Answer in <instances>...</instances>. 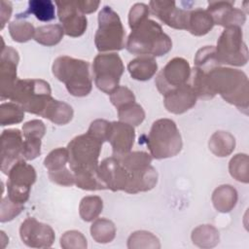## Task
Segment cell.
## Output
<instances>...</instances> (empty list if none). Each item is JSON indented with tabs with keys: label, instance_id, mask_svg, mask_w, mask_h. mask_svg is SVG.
<instances>
[{
	"label": "cell",
	"instance_id": "6da1fadb",
	"mask_svg": "<svg viewBox=\"0 0 249 249\" xmlns=\"http://www.w3.org/2000/svg\"><path fill=\"white\" fill-rule=\"evenodd\" d=\"M102 144V140L89 131L74 137L68 143V163L78 188L87 191L106 190L98 176V159Z\"/></svg>",
	"mask_w": 249,
	"mask_h": 249
},
{
	"label": "cell",
	"instance_id": "7a4b0ae2",
	"mask_svg": "<svg viewBox=\"0 0 249 249\" xmlns=\"http://www.w3.org/2000/svg\"><path fill=\"white\" fill-rule=\"evenodd\" d=\"M206 80L213 97L220 94L225 101L248 114L249 84L243 71L217 66L206 72Z\"/></svg>",
	"mask_w": 249,
	"mask_h": 249
},
{
	"label": "cell",
	"instance_id": "3957f363",
	"mask_svg": "<svg viewBox=\"0 0 249 249\" xmlns=\"http://www.w3.org/2000/svg\"><path fill=\"white\" fill-rule=\"evenodd\" d=\"M125 48L132 54L155 57L167 53L172 41L157 21L147 18L131 29Z\"/></svg>",
	"mask_w": 249,
	"mask_h": 249
},
{
	"label": "cell",
	"instance_id": "277c9868",
	"mask_svg": "<svg viewBox=\"0 0 249 249\" xmlns=\"http://www.w3.org/2000/svg\"><path fill=\"white\" fill-rule=\"evenodd\" d=\"M53 76L62 82L68 92L73 96H86L92 89L89 62L61 55L54 59L52 66Z\"/></svg>",
	"mask_w": 249,
	"mask_h": 249
},
{
	"label": "cell",
	"instance_id": "5b68a950",
	"mask_svg": "<svg viewBox=\"0 0 249 249\" xmlns=\"http://www.w3.org/2000/svg\"><path fill=\"white\" fill-rule=\"evenodd\" d=\"M53 98L50 84L42 79H18L9 97L24 111L41 117Z\"/></svg>",
	"mask_w": 249,
	"mask_h": 249
},
{
	"label": "cell",
	"instance_id": "8992f818",
	"mask_svg": "<svg viewBox=\"0 0 249 249\" xmlns=\"http://www.w3.org/2000/svg\"><path fill=\"white\" fill-rule=\"evenodd\" d=\"M146 144L150 155L157 160L178 155L183 146L180 131L170 119H159L153 123Z\"/></svg>",
	"mask_w": 249,
	"mask_h": 249
},
{
	"label": "cell",
	"instance_id": "52a82bcc",
	"mask_svg": "<svg viewBox=\"0 0 249 249\" xmlns=\"http://www.w3.org/2000/svg\"><path fill=\"white\" fill-rule=\"evenodd\" d=\"M94 44L100 53L121 51L125 47V31L122 20L110 6H104L98 14Z\"/></svg>",
	"mask_w": 249,
	"mask_h": 249
},
{
	"label": "cell",
	"instance_id": "ba28073f",
	"mask_svg": "<svg viewBox=\"0 0 249 249\" xmlns=\"http://www.w3.org/2000/svg\"><path fill=\"white\" fill-rule=\"evenodd\" d=\"M215 54L221 66H243L247 63L248 48L243 41L241 27L230 26L224 29L217 41Z\"/></svg>",
	"mask_w": 249,
	"mask_h": 249
},
{
	"label": "cell",
	"instance_id": "9c48e42d",
	"mask_svg": "<svg viewBox=\"0 0 249 249\" xmlns=\"http://www.w3.org/2000/svg\"><path fill=\"white\" fill-rule=\"evenodd\" d=\"M124 71L122 58L116 53H99L92 63L94 84L98 89L110 94L118 87Z\"/></svg>",
	"mask_w": 249,
	"mask_h": 249
},
{
	"label": "cell",
	"instance_id": "30bf717a",
	"mask_svg": "<svg viewBox=\"0 0 249 249\" xmlns=\"http://www.w3.org/2000/svg\"><path fill=\"white\" fill-rule=\"evenodd\" d=\"M7 175L8 197L16 203L24 204L29 198L31 187L36 181L35 168L21 159L10 168Z\"/></svg>",
	"mask_w": 249,
	"mask_h": 249
},
{
	"label": "cell",
	"instance_id": "8fae6325",
	"mask_svg": "<svg viewBox=\"0 0 249 249\" xmlns=\"http://www.w3.org/2000/svg\"><path fill=\"white\" fill-rule=\"evenodd\" d=\"M191 71L190 64L185 58L174 57L170 59L156 77L155 84L158 90L164 95L176 88L189 84Z\"/></svg>",
	"mask_w": 249,
	"mask_h": 249
},
{
	"label": "cell",
	"instance_id": "7c38bea8",
	"mask_svg": "<svg viewBox=\"0 0 249 249\" xmlns=\"http://www.w3.org/2000/svg\"><path fill=\"white\" fill-rule=\"evenodd\" d=\"M19 235L22 242L32 248L51 247L55 238L54 231L49 225L31 217L21 223Z\"/></svg>",
	"mask_w": 249,
	"mask_h": 249
},
{
	"label": "cell",
	"instance_id": "4fadbf2b",
	"mask_svg": "<svg viewBox=\"0 0 249 249\" xmlns=\"http://www.w3.org/2000/svg\"><path fill=\"white\" fill-rule=\"evenodd\" d=\"M55 5L64 34L70 37L82 36L87 30L88 19L79 10L76 1H56Z\"/></svg>",
	"mask_w": 249,
	"mask_h": 249
},
{
	"label": "cell",
	"instance_id": "5bb4252c",
	"mask_svg": "<svg viewBox=\"0 0 249 249\" xmlns=\"http://www.w3.org/2000/svg\"><path fill=\"white\" fill-rule=\"evenodd\" d=\"M98 176L106 190L108 189L113 192H125L130 179L129 172L114 156L104 159L99 163Z\"/></svg>",
	"mask_w": 249,
	"mask_h": 249
},
{
	"label": "cell",
	"instance_id": "9a60e30c",
	"mask_svg": "<svg viewBox=\"0 0 249 249\" xmlns=\"http://www.w3.org/2000/svg\"><path fill=\"white\" fill-rule=\"evenodd\" d=\"M19 56L16 49L11 46H4L1 50L0 58V95L1 100L8 99L18 80L17 68Z\"/></svg>",
	"mask_w": 249,
	"mask_h": 249
},
{
	"label": "cell",
	"instance_id": "2e32d148",
	"mask_svg": "<svg viewBox=\"0 0 249 249\" xmlns=\"http://www.w3.org/2000/svg\"><path fill=\"white\" fill-rule=\"evenodd\" d=\"M22 132L18 128L5 129L1 133V171L8 174L10 168L23 159Z\"/></svg>",
	"mask_w": 249,
	"mask_h": 249
},
{
	"label": "cell",
	"instance_id": "e0dca14e",
	"mask_svg": "<svg viewBox=\"0 0 249 249\" xmlns=\"http://www.w3.org/2000/svg\"><path fill=\"white\" fill-rule=\"evenodd\" d=\"M149 9L167 26L175 29H186L189 10L178 8L175 1L153 0L149 3Z\"/></svg>",
	"mask_w": 249,
	"mask_h": 249
},
{
	"label": "cell",
	"instance_id": "ac0fdd59",
	"mask_svg": "<svg viewBox=\"0 0 249 249\" xmlns=\"http://www.w3.org/2000/svg\"><path fill=\"white\" fill-rule=\"evenodd\" d=\"M135 139V130L131 124L124 122H110L106 141L112 146L115 157L130 152Z\"/></svg>",
	"mask_w": 249,
	"mask_h": 249
},
{
	"label": "cell",
	"instance_id": "d6986e66",
	"mask_svg": "<svg viewBox=\"0 0 249 249\" xmlns=\"http://www.w3.org/2000/svg\"><path fill=\"white\" fill-rule=\"evenodd\" d=\"M207 12L212 17L214 24L222 25L225 28L230 26L241 27L246 20L245 13L238 8H234L232 2L229 1L209 2Z\"/></svg>",
	"mask_w": 249,
	"mask_h": 249
},
{
	"label": "cell",
	"instance_id": "ffe728a7",
	"mask_svg": "<svg viewBox=\"0 0 249 249\" xmlns=\"http://www.w3.org/2000/svg\"><path fill=\"white\" fill-rule=\"evenodd\" d=\"M196 95L190 84L176 88L163 95L165 109L173 114H183L196 103Z\"/></svg>",
	"mask_w": 249,
	"mask_h": 249
},
{
	"label": "cell",
	"instance_id": "44dd1931",
	"mask_svg": "<svg viewBox=\"0 0 249 249\" xmlns=\"http://www.w3.org/2000/svg\"><path fill=\"white\" fill-rule=\"evenodd\" d=\"M214 26V21L207 10L200 8L189 10L187 27L191 34L195 36H202L207 34Z\"/></svg>",
	"mask_w": 249,
	"mask_h": 249
},
{
	"label": "cell",
	"instance_id": "7402d4cb",
	"mask_svg": "<svg viewBox=\"0 0 249 249\" xmlns=\"http://www.w3.org/2000/svg\"><path fill=\"white\" fill-rule=\"evenodd\" d=\"M127 70L132 79L137 81H147L154 77L158 71V63L155 57L141 55L129 61Z\"/></svg>",
	"mask_w": 249,
	"mask_h": 249
},
{
	"label": "cell",
	"instance_id": "603a6c76",
	"mask_svg": "<svg viewBox=\"0 0 249 249\" xmlns=\"http://www.w3.org/2000/svg\"><path fill=\"white\" fill-rule=\"evenodd\" d=\"M73 115V108L69 104L53 98L48 104L42 117L50 120L55 124L63 125L72 120Z\"/></svg>",
	"mask_w": 249,
	"mask_h": 249
},
{
	"label": "cell",
	"instance_id": "cb8c5ba5",
	"mask_svg": "<svg viewBox=\"0 0 249 249\" xmlns=\"http://www.w3.org/2000/svg\"><path fill=\"white\" fill-rule=\"evenodd\" d=\"M237 192L231 185H222L212 194V202L217 211L230 212L236 204Z\"/></svg>",
	"mask_w": 249,
	"mask_h": 249
},
{
	"label": "cell",
	"instance_id": "d4e9b609",
	"mask_svg": "<svg viewBox=\"0 0 249 249\" xmlns=\"http://www.w3.org/2000/svg\"><path fill=\"white\" fill-rule=\"evenodd\" d=\"M235 147L234 137L227 131H216L209 139V149L217 157H227Z\"/></svg>",
	"mask_w": 249,
	"mask_h": 249
},
{
	"label": "cell",
	"instance_id": "484cf974",
	"mask_svg": "<svg viewBox=\"0 0 249 249\" xmlns=\"http://www.w3.org/2000/svg\"><path fill=\"white\" fill-rule=\"evenodd\" d=\"M64 35V30L60 24H47L35 29L34 40L44 46L52 47L58 44Z\"/></svg>",
	"mask_w": 249,
	"mask_h": 249
},
{
	"label": "cell",
	"instance_id": "4316f807",
	"mask_svg": "<svg viewBox=\"0 0 249 249\" xmlns=\"http://www.w3.org/2000/svg\"><path fill=\"white\" fill-rule=\"evenodd\" d=\"M90 234L96 242L108 243L114 239L116 228L112 221L105 218H98L90 227Z\"/></svg>",
	"mask_w": 249,
	"mask_h": 249
},
{
	"label": "cell",
	"instance_id": "83f0119b",
	"mask_svg": "<svg viewBox=\"0 0 249 249\" xmlns=\"http://www.w3.org/2000/svg\"><path fill=\"white\" fill-rule=\"evenodd\" d=\"M192 240L199 247H213L219 242V232L211 225H201L193 231Z\"/></svg>",
	"mask_w": 249,
	"mask_h": 249
},
{
	"label": "cell",
	"instance_id": "f1b7e54d",
	"mask_svg": "<svg viewBox=\"0 0 249 249\" xmlns=\"http://www.w3.org/2000/svg\"><path fill=\"white\" fill-rule=\"evenodd\" d=\"M103 208V201L97 196H88L82 198L79 205L81 218L86 222H91L99 216Z\"/></svg>",
	"mask_w": 249,
	"mask_h": 249
},
{
	"label": "cell",
	"instance_id": "f546056e",
	"mask_svg": "<svg viewBox=\"0 0 249 249\" xmlns=\"http://www.w3.org/2000/svg\"><path fill=\"white\" fill-rule=\"evenodd\" d=\"M35 29L33 24L22 19L20 17H17V19L9 23V32L12 39L18 43H24L34 38Z\"/></svg>",
	"mask_w": 249,
	"mask_h": 249
},
{
	"label": "cell",
	"instance_id": "4dcf8cb0",
	"mask_svg": "<svg viewBox=\"0 0 249 249\" xmlns=\"http://www.w3.org/2000/svg\"><path fill=\"white\" fill-rule=\"evenodd\" d=\"M27 13L40 21H51L55 18L54 4L51 0H30Z\"/></svg>",
	"mask_w": 249,
	"mask_h": 249
},
{
	"label": "cell",
	"instance_id": "1f68e13d",
	"mask_svg": "<svg viewBox=\"0 0 249 249\" xmlns=\"http://www.w3.org/2000/svg\"><path fill=\"white\" fill-rule=\"evenodd\" d=\"M118 116L121 122L136 126L144 121L145 112L141 105L136 102H131L118 108Z\"/></svg>",
	"mask_w": 249,
	"mask_h": 249
},
{
	"label": "cell",
	"instance_id": "d6a6232c",
	"mask_svg": "<svg viewBox=\"0 0 249 249\" xmlns=\"http://www.w3.org/2000/svg\"><path fill=\"white\" fill-rule=\"evenodd\" d=\"M24 110L15 102L2 103L0 105V124H16L24 119Z\"/></svg>",
	"mask_w": 249,
	"mask_h": 249
},
{
	"label": "cell",
	"instance_id": "836d02e7",
	"mask_svg": "<svg viewBox=\"0 0 249 249\" xmlns=\"http://www.w3.org/2000/svg\"><path fill=\"white\" fill-rule=\"evenodd\" d=\"M221 66L215 54V47L214 46H205L199 49L195 56V67L203 71L208 72L214 67Z\"/></svg>",
	"mask_w": 249,
	"mask_h": 249
},
{
	"label": "cell",
	"instance_id": "e575fe53",
	"mask_svg": "<svg viewBox=\"0 0 249 249\" xmlns=\"http://www.w3.org/2000/svg\"><path fill=\"white\" fill-rule=\"evenodd\" d=\"M248 156L246 154H237L231 160L229 170L231 175L237 181L248 183Z\"/></svg>",
	"mask_w": 249,
	"mask_h": 249
},
{
	"label": "cell",
	"instance_id": "d590c367",
	"mask_svg": "<svg viewBox=\"0 0 249 249\" xmlns=\"http://www.w3.org/2000/svg\"><path fill=\"white\" fill-rule=\"evenodd\" d=\"M68 150L67 148H56L51 151L44 160V166L48 172H53L66 167L68 162Z\"/></svg>",
	"mask_w": 249,
	"mask_h": 249
},
{
	"label": "cell",
	"instance_id": "8d00e7d4",
	"mask_svg": "<svg viewBox=\"0 0 249 249\" xmlns=\"http://www.w3.org/2000/svg\"><path fill=\"white\" fill-rule=\"evenodd\" d=\"M23 208H24V204L16 203L13 200H11L8 196L2 197L1 209H0L1 223H5L13 220L23 210Z\"/></svg>",
	"mask_w": 249,
	"mask_h": 249
},
{
	"label": "cell",
	"instance_id": "74e56055",
	"mask_svg": "<svg viewBox=\"0 0 249 249\" xmlns=\"http://www.w3.org/2000/svg\"><path fill=\"white\" fill-rule=\"evenodd\" d=\"M110 100L112 104L118 109L125 104L135 102L133 92L124 86H119L112 93H110Z\"/></svg>",
	"mask_w": 249,
	"mask_h": 249
},
{
	"label": "cell",
	"instance_id": "f35d334b",
	"mask_svg": "<svg viewBox=\"0 0 249 249\" xmlns=\"http://www.w3.org/2000/svg\"><path fill=\"white\" fill-rule=\"evenodd\" d=\"M63 248H87V239L78 231H68L60 238Z\"/></svg>",
	"mask_w": 249,
	"mask_h": 249
},
{
	"label": "cell",
	"instance_id": "ab89813d",
	"mask_svg": "<svg viewBox=\"0 0 249 249\" xmlns=\"http://www.w3.org/2000/svg\"><path fill=\"white\" fill-rule=\"evenodd\" d=\"M150 9L149 6L144 3H136L134 4L128 14V24L130 29L134 28L137 24L142 22L143 20L149 18Z\"/></svg>",
	"mask_w": 249,
	"mask_h": 249
},
{
	"label": "cell",
	"instance_id": "60d3db41",
	"mask_svg": "<svg viewBox=\"0 0 249 249\" xmlns=\"http://www.w3.org/2000/svg\"><path fill=\"white\" fill-rule=\"evenodd\" d=\"M46 133V126L40 120H31L22 124V135L24 138L42 139Z\"/></svg>",
	"mask_w": 249,
	"mask_h": 249
},
{
	"label": "cell",
	"instance_id": "b9f144b4",
	"mask_svg": "<svg viewBox=\"0 0 249 249\" xmlns=\"http://www.w3.org/2000/svg\"><path fill=\"white\" fill-rule=\"evenodd\" d=\"M41 154V139L24 138L22 156L25 160H32Z\"/></svg>",
	"mask_w": 249,
	"mask_h": 249
},
{
	"label": "cell",
	"instance_id": "7bdbcfd3",
	"mask_svg": "<svg viewBox=\"0 0 249 249\" xmlns=\"http://www.w3.org/2000/svg\"><path fill=\"white\" fill-rule=\"evenodd\" d=\"M49 178L53 183L60 185V186H72L75 184L74 174L71 170H69L67 167L53 171V172H48Z\"/></svg>",
	"mask_w": 249,
	"mask_h": 249
},
{
	"label": "cell",
	"instance_id": "ee69618b",
	"mask_svg": "<svg viewBox=\"0 0 249 249\" xmlns=\"http://www.w3.org/2000/svg\"><path fill=\"white\" fill-rule=\"evenodd\" d=\"M109 123L110 122H108L106 120H101V119L94 120L90 124L88 131L104 142L107 139V132H108Z\"/></svg>",
	"mask_w": 249,
	"mask_h": 249
},
{
	"label": "cell",
	"instance_id": "f6af8a7d",
	"mask_svg": "<svg viewBox=\"0 0 249 249\" xmlns=\"http://www.w3.org/2000/svg\"><path fill=\"white\" fill-rule=\"evenodd\" d=\"M76 4L79 8V10L84 14H91L95 12L100 5V1L95 0H78L76 1Z\"/></svg>",
	"mask_w": 249,
	"mask_h": 249
},
{
	"label": "cell",
	"instance_id": "bcb514c9",
	"mask_svg": "<svg viewBox=\"0 0 249 249\" xmlns=\"http://www.w3.org/2000/svg\"><path fill=\"white\" fill-rule=\"evenodd\" d=\"M0 4H1V8H0V28L3 29L6 22L11 18L13 7H12V3L9 2V1L2 0Z\"/></svg>",
	"mask_w": 249,
	"mask_h": 249
}]
</instances>
